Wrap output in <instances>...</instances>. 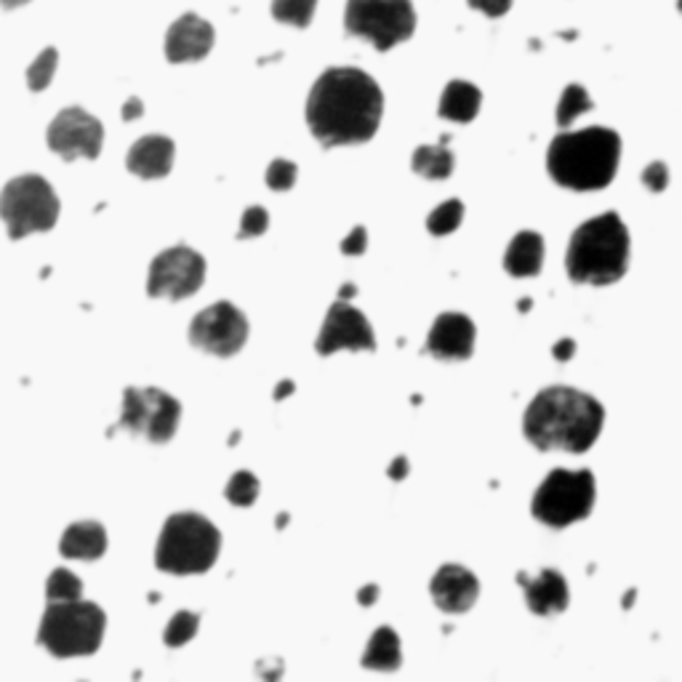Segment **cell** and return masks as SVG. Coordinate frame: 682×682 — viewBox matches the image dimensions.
<instances>
[{
	"instance_id": "ffe728a7",
	"label": "cell",
	"mask_w": 682,
	"mask_h": 682,
	"mask_svg": "<svg viewBox=\"0 0 682 682\" xmlns=\"http://www.w3.org/2000/svg\"><path fill=\"white\" fill-rule=\"evenodd\" d=\"M59 552L69 560H99L107 552V530L97 520L73 522L62 534Z\"/></svg>"
},
{
	"instance_id": "7c38bea8",
	"label": "cell",
	"mask_w": 682,
	"mask_h": 682,
	"mask_svg": "<svg viewBox=\"0 0 682 682\" xmlns=\"http://www.w3.org/2000/svg\"><path fill=\"white\" fill-rule=\"evenodd\" d=\"M245 339H249V320L230 301H217V305L206 307L204 312L195 315L193 326H189L193 346L217 358H232L243 350Z\"/></svg>"
},
{
	"instance_id": "e575fe53",
	"label": "cell",
	"mask_w": 682,
	"mask_h": 682,
	"mask_svg": "<svg viewBox=\"0 0 682 682\" xmlns=\"http://www.w3.org/2000/svg\"><path fill=\"white\" fill-rule=\"evenodd\" d=\"M365 249H369V232H365V227H355V230L344 238V243H341V254L344 256H360L365 254Z\"/></svg>"
},
{
	"instance_id": "836d02e7",
	"label": "cell",
	"mask_w": 682,
	"mask_h": 682,
	"mask_svg": "<svg viewBox=\"0 0 682 682\" xmlns=\"http://www.w3.org/2000/svg\"><path fill=\"white\" fill-rule=\"evenodd\" d=\"M642 185H646L650 193H664L669 185V168L661 161L650 163V166L642 170Z\"/></svg>"
},
{
	"instance_id": "4fadbf2b",
	"label": "cell",
	"mask_w": 682,
	"mask_h": 682,
	"mask_svg": "<svg viewBox=\"0 0 682 682\" xmlns=\"http://www.w3.org/2000/svg\"><path fill=\"white\" fill-rule=\"evenodd\" d=\"M48 147L65 161H78V157H99L105 144V129L91 112L80 110V107H67L54 123L48 125Z\"/></svg>"
},
{
	"instance_id": "bcb514c9",
	"label": "cell",
	"mask_w": 682,
	"mask_h": 682,
	"mask_svg": "<svg viewBox=\"0 0 682 682\" xmlns=\"http://www.w3.org/2000/svg\"><path fill=\"white\" fill-rule=\"evenodd\" d=\"M530 309V299H526V301H520V312H528Z\"/></svg>"
},
{
	"instance_id": "d4e9b609",
	"label": "cell",
	"mask_w": 682,
	"mask_h": 682,
	"mask_svg": "<svg viewBox=\"0 0 682 682\" xmlns=\"http://www.w3.org/2000/svg\"><path fill=\"white\" fill-rule=\"evenodd\" d=\"M590 110H592V97L586 94V88L579 86V84H571L563 91V97H560L558 123L563 125V129H568L573 120L581 118L584 112H590Z\"/></svg>"
},
{
	"instance_id": "83f0119b",
	"label": "cell",
	"mask_w": 682,
	"mask_h": 682,
	"mask_svg": "<svg viewBox=\"0 0 682 682\" xmlns=\"http://www.w3.org/2000/svg\"><path fill=\"white\" fill-rule=\"evenodd\" d=\"M198 627H200L198 614H193V610H179V614H176L168 622L166 635H163V642H166L168 648L187 646V642L193 640L195 635H198Z\"/></svg>"
},
{
	"instance_id": "9a60e30c",
	"label": "cell",
	"mask_w": 682,
	"mask_h": 682,
	"mask_svg": "<svg viewBox=\"0 0 682 682\" xmlns=\"http://www.w3.org/2000/svg\"><path fill=\"white\" fill-rule=\"evenodd\" d=\"M427 352L446 363H461L475 352V323L461 312H443L427 337Z\"/></svg>"
},
{
	"instance_id": "603a6c76",
	"label": "cell",
	"mask_w": 682,
	"mask_h": 682,
	"mask_svg": "<svg viewBox=\"0 0 682 682\" xmlns=\"http://www.w3.org/2000/svg\"><path fill=\"white\" fill-rule=\"evenodd\" d=\"M403 664V650H400V637L393 627H382L371 635L369 648H365L363 667L376 669V672H395Z\"/></svg>"
},
{
	"instance_id": "1f68e13d",
	"label": "cell",
	"mask_w": 682,
	"mask_h": 682,
	"mask_svg": "<svg viewBox=\"0 0 682 682\" xmlns=\"http://www.w3.org/2000/svg\"><path fill=\"white\" fill-rule=\"evenodd\" d=\"M267 227H270V213L264 211L262 206H251V208H245L238 238L240 240L258 238V235H264V232H267Z\"/></svg>"
},
{
	"instance_id": "52a82bcc",
	"label": "cell",
	"mask_w": 682,
	"mask_h": 682,
	"mask_svg": "<svg viewBox=\"0 0 682 682\" xmlns=\"http://www.w3.org/2000/svg\"><path fill=\"white\" fill-rule=\"evenodd\" d=\"M0 219L11 240L48 232L59 222V198L43 176H16L0 189Z\"/></svg>"
},
{
	"instance_id": "ee69618b",
	"label": "cell",
	"mask_w": 682,
	"mask_h": 682,
	"mask_svg": "<svg viewBox=\"0 0 682 682\" xmlns=\"http://www.w3.org/2000/svg\"><path fill=\"white\" fill-rule=\"evenodd\" d=\"M631 603H635V590H631V592H627V595H624V608H629Z\"/></svg>"
},
{
	"instance_id": "f546056e",
	"label": "cell",
	"mask_w": 682,
	"mask_h": 682,
	"mask_svg": "<svg viewBox=\"0 0 682 682\" xmlns=\"http://www.w3.org/2000/svg\"><path fill=\"white\" fill-rule=\"evenodd\" d=\"M224 496H227V502L235 504V507H251V504L258 498L256 475H251V472H245V470L235 472V475L230 477V483H227Z\"/></svg>"
},
{
	"instance_id": "74e56055",
	"label": "cell",
	"mask_w": 682,
	"mask_h": 682,
	"mask_svg": "<svg viewBox=\"0 0 682 682\" xmlns=\"http://www.w3.org/2000/svg\"><path fill=\"white\" fill-rule=\"evenodd\" d=\"M144 116V107H142V99L139 97H131L129 102L123 105V120H136Z\"/></svg>"
},
{
	"instance_id": "44dd1931",
	"label": "cell",
	"mask_w": 682,
	"mask_h": 682,
	"mask_svg": "<svg viewBox=\"0 0 682 682\" xmlns=\"http://www.w3.org/2000/svg\"><path fill=\"white\" fill-rule=\"evenodd\" d=\"M544 264V238L539 232H517L504 256V270L515 277H534Z\"/></svg>"
},
{
	"instance_id": "8d00e7d4",
	"label": "cell",
	"mask_w": 682,
	"mask_h": 682,
	"mask_svg": "<svg viewBox=\"0 0 682 682\" xmlns=\"http://www.w3.org/2000/svg\"><path fill=\"white\" fill-rule=\"evenodd\" d=\"M573 355H576V341L573 339H560L558 344L552 346V358L560 360V363H568Z\"/></svg>"
},
{
	"instance_id": "cb8c5ba5",
	"label": "cell",
	"mask_w": 682,
	"mask_h": 682,
	"mask_svg": "<svg viewBox=\"0 0 682 682\" xmlns=\"http://www.w3.org/2000/svg\"><path fill=\"white\" fill-rule=\"evenodd\" d=\"M453 153L446 147V139L440 144H421L419 150L414 153V161H410V166H414V170L419 176H425V179H448L453 170Z\"/></svg>"
},
{
	"instance_id": "ba28073f",
	"label": "cell",
	"mask_w": 682,
	"mask_h": 682,
	"mask_svg": "<svg viewBox=\"0 0 682 682\" xmlns=\"http://www.w3.org/2000/svg\"><path fill=\"white\" fill-rule=\"evenodd\" d=\"M595 475L586 470H554L534 496V517L549 528H568L595 507Z\"/></svg>"
},
{
	"instance_id": "f35d334b",
	"label": "cell",
	"mask_w": 682,
	"mask_h": 682,
	"mask_svg": "<svg viewBox=\"0 0 682 682\" xmlns=\"http://www.w3.org/2000/svg\"><path fill=\"white\" fill-rule=\"evenodd\" d=\"M408 459L406 457H397L393 464H389V472L387 475L393 477V480H403V477H408Z\"/></svg>"
},
{
	"instance_id": "7402d4cb",
	"label": "cell",
	"mask_w": 682,
	"mask_h": 682,
	"mask_svg": "<svg viewBox=\"0 0 682 682\" xmlns=\"http://www.w3.org/2000/svg\"><path fill=\"white\" fill-rule=\"evenodd\" d=\"M480 105H483V94L477 86L466 84V80H451L440 97L438 112L451 123H470L477 118Z\"/></svg>"
},
{
	"instance_id": "f1b7e54d",
	"label": "cell",
	"mask_w": 682,
	"mask_h": 682,
	"mask_svg": "<svg viewBox=\"0 0 682 682\" xmlns=\"http://www.w3.org/2000/svg\"><path fill=\"white\" fill-rule=\"evenodd\" d=\"M461 219H464V204H461V200H446L443 206H438L429 213L427 230L432 232V235H448V232L457 230Z\"/></svg>"
},
{
	"instance_id": "7a4b0ae2",
	"label": "cell",
	"mask_w": 682,
	"mask_h": 682,
	"mask_svg": "<svg viewBox=\"0 0 682 682\" xmlns=\"http://www.w3.org/2000/svg\"><path fill=\"white\" fill-rule=\"evenodd\" d=\"M605 410L592 395L571 387L539 393L522 416V432L539 451L584 453L603 432Z\"/></svg>"
},
{
	"instance_id": "484cf974",
	"label": "cell",
	"mask_w": 682,
	"mask_h": 682,
	"mask_svg": "<svg viewBox=\"0 0 682 682\" xmlns=\"http://www.w3.org/2000/svg\"><path fill=\"white\" fill-rule=\"evenodd\" d=\"M318 0H273V16L283 24L307 28L315 16Z\"/></svg>"
},
{
	"instance_id": "5bb4252c",
	"label": "cell",
	"mask_w": 682,
	"mask_h": 682,
	"mask_svg": "<svg viewBox=\"0 0 682 682\" xmlns=\"http://www.w3.org/2000/svg\"><path fill=\"white\" fill-rule=\"evenodd\" d=\"M318 355H333V352H371L376 350V333L365 315L350 301H337L326 315V323L320 328V337L315 341Z\"/></svg>"
},
{
	"instance_id": "4dcf8cb0",
	"label": "cell",
	"mask_w": 682,
	"mask_h": 682,
	"mask_svg": "<svg viewBox=\"0 0 682 682\" xmlns=\"http://www.w3.org/2000/svg\"><path fill=\"white\" fill-rule=\"evenodd\" d=\"M56 62H59V54L56 48H46L28 69V86L30 91H46L52 86V78L56 73Z\"/></svg>"
},
{
	"instance_id": "d6986e66",
	"label": "cell",
	"mask_w": 682,
	"mask_h": 682,
	"mask_svg": "<svg viewBox=\"0 0 682 682\" xmlns=\"http://www.w3.org/2000/svg\"><path fill=\"white\" fill-rule=\"evenodd\" d=\"M174 142L168 136L153 134V136H142L139 142H134V147L129 150V157H125V166L139 179H163V176L170 174L174 168Z\"/></svg>"
},
{
	"instance_id": "4316f807",
	"label": "cell",
	"mask_w": 682,
	"mask_h": 682,
	"mask_svg": "<svg viewBox=\"0 0 682 682\" xmlns=\"http://www.w3.org/2000/svg\"><path fill=\"white\" fill-rule=\"evenodd\" d=\"M84 595V581L75 576L67 568H56L48 576L46 584V597L48 603H62V600H78Z\"/></svg>"
},
{
	"instance_id": "8992f818",
	"label": "cell",
	"mask_w": 682,
	"mask_h": 682,
	"mask_svg": "<svg viewBox=\"0 0 682 682\" xmlns=\"http://www.w3.org/2000/svg\"><path fill=\"white\" fill-rule=\"evenodd\" d=\"M105 629L107 616L99 605L84 603L80 597L62 600V603H48L37 629V642L56 659H75V656L97 653L102 648Z\"/></svg>"
},
{
	"instance_id": "f6af8a7d",
	"label": "cell",
	"mask_w": 682,
	"mask_h": 682,
	"mask_svg": "<svg viewBox=\"0 0 682 682\" xmlns=\"http://www.w3.org/2000/svg\"><path fill=\"white\" fill-rule=\"evenodd\" d=\"M286 522H288V515H286V512H283V515L277 517V528H283V526H286Z\"/></svg>"
},
{
	"instance_id": "ac0fdd59",
	"label": "cell",
	"mask_w": 682,
	"mask_h": 682,
	"mask_svg": "<svg viewBox=\"0 0 682 682\" xmlns=\"http://www.w3.org/2000/svg\"><path fill=\"white\" fill-rule=\"evenodd\" d=\"M517 584L522 586L528 608L534 610L536 616H558L568 608V597H571L568 581L563 573L554 571V568H547V571H541L539 576H526V573H520V576H517Z\"/></svg>"
},
{
	"instance_id": "3957f363",
	"label": "cell",
	"mask_w": 682,
	"mask_h": 682,
	"mask_svg": "<svg viewBox=\"0 0 682 682\" xmlns=\"http://www.w3.org/2000/svg\"><path fill=\"white\" fill-rule=\"evenodd\" d=\"M622 161V136L614 129H592L560 134L549 144L547 168L560 187L595 193L614 182Z\"/></svg>"
},
{
	"instance_id": "30bf717a",
	"label": "cell",
	"mask_w": 682,
	"mask_h": 682,
	"mask_svg": "<svg viewBox=\"0 0 682 682\" xmlns=\"http://www.w3.org/2000/svg\"><path fill=\"white\" fill-rule=\"evenodd\" d=\"M182 419V406L176 397L157 387H129L123 393L120 421L116 429L131 435H142L150 443H168L176 435Z\"/></svg>"
},
{
	"instance_id": "b9f144b4",
	"label": "cell",
	"mask_w": 682,
	"mask_h": 682,
	"mask_svg": "<svg viewBox=\"0 0 682 682\" xmlns=\"http://www.w3.org/2000/svg\"><path fill=\"white\" fill-rule=\"evenodd\" d=\"M355 294H358V286L346 283V286H341V290H339V299L346 301V299H352V296H355Z\"/></svg>"
},
{
	"instance_id": "7bdbcfd3",
	"label": "cell",
	"mask_w": 682,
	"mask_h": 682,
	"mask_svg": "<svg viewBox=\"0 0 682 682\" xmlns=\"http://www.w3.org/2000/svg\"><path fill=\"white\" fill-rule=\"evenodd\" d=\"M30 0H0V9H19V6H28Z\"/></svg>"
},
{
	"instance_id": "60d3db41",
	"label": "cell",
	"mask_w": 682,
	"mask_h": 682,
	"mask_svg": "<svg viewBox=\"0 0 682 682\" xmlns=\"http://www.w3.org/2000/svg\"><path fill=\"white\" fill-rule=\"evenodd\" d=\"M294 389H296V384L290 382V378H286V382H280V384H277V387H275V393H273V397H275V400H286L288 395H294Z\"/></svg>"
},
{
	"instance_id": "d590c367",
	"label": "cell",
	"mask_w": 682,
	"mask_h": 682,
	"mask_svg": "<svg viewBox=\"0 0 682 682\" xmlns=\"http://www.w3.org/2000/svg\"><path fill=\"white\" fill-rule=\"evenodd\" d=\"M472 9L483 11L485 16H504L512 9V0H470Z\"/></svg>"
},
{
	"instance_id": "5b68a950",
	"label": "cell",
	"mask_w": 682,
	"mask_h": 682,
	"mask_svg": "<svg viewBox=\"0 0 682 682\" xmlns=\"http://www.w3.org/2000/svg\"><path fill=\"white\" fill-rule=\"evenodd\" d=\"M222 549V534L198 512L170 515L155 549V565L174 576H198L211 571Z\"/></svg>"
},
{
	"instance_id": "ab89813d",
	"label": "cell",
	"mask_w": 682,
	"mask_h": 682,
	"mask_svg": "<svg viewBox=\"0 0 682 682\" xmlns=\"http://www.w3.org/2000/svg\"><path fill=\"white\" fill-rule=\"evenodd\" d=\"M376 600H378V586H374V584L363 586V590L358 592V603L360 605H374Z\"/></svg>"
},
{
	"instance_id": "7dc6e473",
	"label": "cell",
	"mask_w": 682,
	"mask_h": 682,
	"mask_svg": "<svg viewBox=\"0 0 682 682\" xmlns=\"http://www.w3.org/2000/svg\"><path fill=\"white\" fill-rule=\"evenodd\" d=\"M240 440V432H235V435H230V446H235Z\"/></svg>"
},
{
	"instance_id": "d6a6232c",
	"label": "cell",
	"mask_w": 682,
	"mask_h": 682,
	"mask_svg": "<svg viewBox=\"0 0 682 682\" xmlns=\"http://www.w3.org/2000/svg\"><path fill=\"white\" fill-rule=\"evenodd\" d=\"M296 163L290 161H273L267 168V185L277 189V193H286L296 185Z\"/></svg>"
},
{
	"instance_id": "277c9868",
	"label": "cell",
	"mask_w": 682,
	"mask_h": 682,
	"mask_svg": "<svg viewBox=\"0 0 682 682\" xmlns=\"http://www.w3.org/2000/svg\"><path fill=\"white\" fill-rule=\"evenodd\" d=\"M629 267V230L614 211L590 219L573 232L565 254V270L573 283L610 286Z\"/></svg>"
},
{
	"instance_id": "9c48e42d",
	"label": "cell",
	"mask_w": 682,
	"mask_h": 682,
	"mask_svg": "<svg viewBox=\"0 0 682 682\" xmlns=\"http://www.w3.org/2000/svg\"><path fill=\"white\" fill-rule=\"evenodd\" d=\"M346 33L369 41L376 52L406 43L416 30L410 0H346Z\"/></svg>"
},
{
	"instance_id": "c3c4849f",
	"label": "cell",
	"mask_w": 682,
	"mask_h": 682,
	"mask_svg": "<svg viewBox=\"0 0 682 682\" xmlns=\"http://www.w3.org/2000/svg\"><path fill=\"white\" fill-rule=\"evenodd\" d=\"M678 6H680V11H682V0H678Z\"/></svg>"
},
{
	"instance_id": "e0dca14e",
	"label": "cell",
	"mask_w": 682,
	"mask_h": 682,
	"mask_svg": "<svg viewBox=\"0 0 682 682\" xmlns=\"http://www.w3.org/2000/svg\"><path fill=\"white\" fill-rule=\"evenodd\" d=\"M432 600L446 614H466L480 597V581L475 573L461 565H443L432 579Z\"/></svg>"
},
{
	"instance_id": "6da1fadb",
	"label": "cell",
	"mask_w": 682,
	"mask_h": 682,
	"mask_svg": "<svg viewBox=\"0 0 682 682\" xmlns=\"http://www.w3.org/2000/svg\"><path fill=\"white\" fill-rule=\"evenodd\" d=\"M384 116V94L369 73L355 67L326 69L307 99V125L323 147L374 139Z\"/></svg>"
},
{
	"instance_id": "2e32d148",
	"label": "cell",
	"mask_w": 682,
	"mask_h": 682,
	"mask_svg": "<svg viewBox=\"0 0 682 682\" xmlns=\"http://www.w3.org/2000/svg\"><path fill=\"white\" fill-rule=\"evenodd\" d=\"M213 33L211 24L198 14H185L176 19L166 33V59L170 65H185V62H200L211 54Z\"/></svg>"
},
{
	"instance_id": "8fae6325",
	"label": "cell",
	"mask_w": 682,
	"mask_h": 682,
	"mask_svg": "<svg viewBox=\"0 0 682 682\" xmlns=\"http://www.w3.org/2000/svg\"><path fill=\"white\" fill-rule=\"evenodd\" d=\"M206 280V258L189 245H174L150 264L147 294L155 299L179 301L198 294Z\"/></svg>"
}]
</instances>
